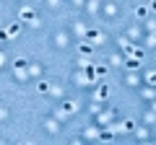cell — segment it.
Returning <instances> with one entry per match:
<instances>
[{"mask_svg": "<svg viewBox=\"0 0 156 145\" xmlns=\"http://www.w3.org/2000/svg\"><path fill=\"white\" fill-rule=\"evenodd\" d=\"M18 31H21V23H11V26L5 29V34H8V36H16Z\"/></svg>", "mask_w": 156, "mask_h": 145, "instance_id": "1", "label": "cell"}, {"mask_svg": "<svg viewBox=\"0 0 156 145\" xmlns=\"http://www.w3.org/2000/svg\"><path fill=\"white\" fill-rule=\"evenodd\" d=\"M21 18H23V21H37L34 11H29V8H23V11H21Z\"/></svg>", "mask_w": 156, "mask_h": 145, "instance_id": "2", "label": "cell"}, {"mask_svg": "<svg viewBox=\"0 0 156 145\" xmlns=\"http://www.w3.org/2000/svg\"><path fill=\"white\" fill-rule=\"evenodd\" d=\"M96 96H99V99H107V96H109V86H101V88L96 91Z\"/></svg>", "mask_w": 156, "mask_h": 145, "instance_id": "3", "label": "cell"}, {"mask_svg": "<svg viewBox=\"0 0 156 145\" xmlns=\"http://www.w3.org/2000/svg\"><path fill=\"white\" fill-rule=\"evenodd\" d=\"M138 65H140V60H138V57H133V60H128V67H130V70H135Z\"/></svg>", "mask_w": 156, "mask_h": 145, "instance_id": "4", "label": "cell"}, {"mask_svg": "<svg viewBox=\"0 0 156 145\" xmlns=\"http://www.w3.org/2000/svg\"><path fill=\"white\" fill-rule=\"evenodd\" d=\"M135 16H138V18H143V16H148V8H135Z\"/></svg>", "mask_w": 156, "mask_h": 145, "instance_id": "5", "label": "cell"}, {"mask_svg": "<svg viewBox=\"0 0 156 145\" xmlns=\"http://www.w3.org/2000/svg\"><path fill=\"white\" fill-rule=\"evenodd\" d=\"M81 55L89 57V55H91V47H89V44H81Z\"/></svg>", "mask_w": 156, "mask_h": 145, "instance_id": "6", "label": "cell"}, {"mask_svg": "<svg viewBox=\"0 0 156 145\" xmlns=\"http://www.w3.org/2000/svg\"><path fill=\"white\" fill-rule=\"evenodd\" d=\"M62 109H65V112H68V114H70V112H76V104H73V101H68V104H65V106H62Z\"/></svg>", "mask_w": 156, "mask_h": 145, "instance_id": "7", "label": "cell"}, {"mask_svg": "<svg viewBox=\"0 0 156 145\" xmlns=\"http://www.w3.org/2000/svg\"><path fill=\"white\" fill-rule=\"evenodd\" d=\"M16 70H26V60H16Z\"/></svg>", "mask_w": 156, "mask_h": 145, "instance_id": "8", "label": "cell"}, {"mask_svg": "<svg viewBox=\"0 0 156 145\" xmlns=\"http://www.w3.org/2000/svg\"><path fill=\"white\" fill-rule=\"evenodd\" d=\"M148 80H151V83H156V72H151V75H148Z\"/></svg>", "mask_w": 156, "mask_h": 145, "instance_id": "9", "label": "cell"}, {"mask_svg": "<svg viewBox=\"0 0 156 145\" xmlns=\"http://www.w3.org/2000/svg\"><path fill=\"white\" fill-rule=\"evenodd\" d=\"M0 62H3V57H0Z\"/></svg>", "mask_w": 156, "mask_h": 145, "instance_id": "10", "label": "cell"}]
</instances>
